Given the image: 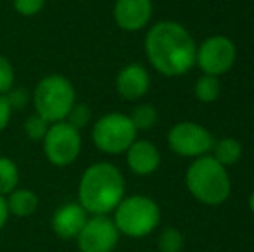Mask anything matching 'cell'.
<instances>
[{
  "mask_svg": "<svg viewBox=\"0 0 254 252\" xmlns=\"http://www.w3.org/2000/svg\"><path fill=\"white\" fill-rule=\"evenodd\" d=\"M88 212L81 207L80 202H66L56 209L52 214V232L63 240H73L78 237L88 219Z\"/></svg>",
  "mask_w": 254,
  "mask_h": 252,
  "instance_id": "12",
  "label": "cell"
},
{
  "mask_svg": "<svg viewBox=\"0 0 254 252\" xmlns=\"http://www.w3.org/2000/svg\"><path fill=\"white\" fill-rule=\"evenodd\" d=\"M168 145L180 157L197 159L213 151L214 138L199 123L182 121L168 131Z\"/></svg>",
  "mask_w": 254,
  "mask_h": 252,
  "instance_id": "8",
  "label": "cell"
},
{
  "mask_svg": "<svg viewBox=\"0 0 254 252\" xmlns=\"http://www.w3.org/2000/svg\"><path fill=\"white\" fill-rule=\"evenodd\" d=\"M17 14L24 17H33L45 7V0H12Z\"/></svg>",
  "mask_w": 254,
  "mask_h": 252,
  "instance_id": "24",
  "label": "cell"
},
{
  "mask_svg": "<svg viewBox=\"0 0 254 252\" xmlns=\"http://www.w3.org/2000/svg\"><path fill=\"white\" fill-rule=\"evenodd\" d=\"M45 157L57 168L73 164L81 152V133L67 121L52 123L44 140Z\"/></svg>",
  "mask_w": 254,
  "mask_h": 252,
  "instance_id": "7",
  "label": "cell"
},
{
  "mask_svg": "<svg viewBox=\"0 0 254 252\" xmlns=\"http://www.w3.org/2000/svg\"><path fill=\"white\" fill-rule=\"evenodd\" d=\"M249 209H251L254 214V190L251 192V195H249Z\"/></svg>",
  "mask_w": 254,
  "mask_h": 252,
  "instance_id": "28",
  "label": "cell"
},
{
  "mask_svg": "<svg viewBox=\"0 0 254 252\" xmlns=\"http://www.w3.org/2000/svg\"><path fill=\"white\" fill-rule=\"evenodd\" d=\"M151 76L142 64H128L118 73L116 90L125 101H138L149 92Z\"/></svg>",
  "mask_w": 254,
  "mask_h": 252,
  "instance_id": "13",
  "label": "cell"
},
{
  "mask_svg": "<svg viewBox=\"0 0 254 252\" xmlns=\"http://www.w3.org/2000/svg\"><path fill=\"white\" fill-rule=\"evenodd\" d=\"M125 197V178L114 164L94 162L78 183V202L90 216H109Z\"/></svg>",
  "mask_w": 254,
  "mask_h": 252,
  "instance_id": "2",
  "label": "cell"
},
{
  "mask_svg": "<svg viewBox=\"0 0 254 252\" xmlns=\"http://www.w3.org/2000/svg\"><path fill=\"white\" fill-rule=\"evenodd\" d=\"M19 183V169L10 157L0 155V195H9L17 189Z\"/></svg>",
  "mask_w": 254,
  "mask_h": 252,
  "instance_id": "17",
  "label": "cell"
},
{
  "mask_svg": "<svg viewBox=\"0 0 254 252\" xmlns=\"http://www.w3.org/2000/svg\"><path fill=\"white\" fill-rule=\"evenodd\" d=\"M125 154H127V164L130 171L138 176L152 175L161 164L159 151L149 140H135Z\"/></svg>",
  "mask_w": 254,
  "mask_h": 252,
  "instance_id": "14",
  "label": "cell"
},
{
  "mask_svg": "<svg viewBox=\"0 0 254 252\" xmlns=\"http://www.w3.org/2000/svg\"><path fill=\"white\" fill-rule=\"evenodd\" d=\"M195 99L202 104H211L220 97V80L218 76H211V74H202L194 87Z\"/></svg>",
  "mask_w": 254,
  "mask_h": 252,
  "instance_id": "18",
  "label": "cell"
},
{
  "mask_svg": "<svg viewBox=\"0 0 254 252\" xmlns=\"http://www.w3.org/2000/svg\"><path fill=\"white\" fill-rule=\"evenodd\" d=\"M90 119H92L90 107H88L87 104H78V102H74V105L71 107L69 114H67V118L64 119V121H67L71 126H74L76 130L81 131V128L88 126Z\"/></svg>",
  "mask_w": 254,
  "mask_h": 252,
  "instance_id": "22",
  "label": "cell"
},
{
  "mask_svg": "<svg viewBox=\"0 0 254 252\" xmlns=\"http://www.w3.org/2000/svg\"><path fill=\"white\" fill-rule=\"evenodd\" d=\"M120 235L113 218L88 216L87 223L78 233L76 246L80 252H113L120 242Z\"/></svg>",
  "mask_w": 254,
  "mask_h": 252,
  "instance_id": "10",
  "label": "cell"
},
{
  "mask_svg": "<svg viewBox=\"0 0 254 252\" xmlns=\"http://www.w3.org/2000/svg\"><path fill=\"white\" fill-rule=\"evenodd\" d=\"M137 128L128 114L107 112L95 121L92 128V140L104 154L118 155L128 151V147L137 140Z\"/></svg>",
  "mask_w": 254,
  "mask_h": 252,
  "instance_id": "6",
  "label": "cell"
},
{
  "mask_svg": "<svg viewBox=\"0 0 254 252\" xmlns=\"http://www.w3.org/2000/svg\"><path fill=\"white\" fill-rule=\"evenodd\" d=\"M14 80H16V74H14L12 64L0 54V95H5L14 87Z\"/></svg>",
  "mask_w": 254,
  "mask_h": 252,
  "instance_id": "23",
  "label": "cell"
},
{
  "mask_svg": "<svg viewBox=\"0 0 254 252\" xmlns=\"http://www.w3.org/2000/svg\"><path fill=\"white\" fill-rule=\"evenodd\" d=\"M195 45L185 26L175 21L156 23L145 35V54L163 76H182L195 64Z\"/></svg>",
  "mask_w": 254,
  "mask_h": 252,
  "instance_id": "1",
  "label": "cell"
},
{
  "mask_svg": "<svg viewBox=\"0 0 254 252\" xmlns=\"http://www.w3.org/2000/svg\"><path fill=\"white\" fill-rule=\"evenodd\" d=\"M7 209L9 214L17 216V218H28L38 207V197L33 190L28 189H16L9 195H5Z\"/></svg>",
  "mask_w": 254,
  "mask_h": 252,
  "instance_id": "15",
  "label": "cell"
},
{
  "mask_svg": "<svg viewBox=\"0 0 254 252\" xmlns=\"http://www.w3.org/2000/svg\"><path fill=\"white\" fill-rule=\"evenodd\" d=\"M237 57V49L234 42L223 35H213L206 38L195 52V64L202 69L204 74L218 76L232 69Z\"/></svg>",
  "mask_w": 254,
  "mask_h": 252,
  "instance_id": "9",
  "label": "cell"
},
{
  "mask_svg": "<svg viewBox=\"0 0 254 252\" xmlns=\"http://www.w3.org/2000/svg\"><path fill=\"white\" fill-rule=\"evenodd\" d=\"M114 225L121 235L130 239L147 237L157 228L161 221V209L156 202L147 195H130L123 197V201L114 209Z\"/></svg>",
  "mask_w": 254,
  "mask_h": 252,
  "instance_id": "5",
  "label": "cell"
},
{
  "mask_svg": "<svg viewBox=\"0 0 254 252\" xmlns=\"http://www.w3.org/2000/svg\"><path fill=\"white\" fill-rule=\"evenodd\" d=\"M10 114H12V109H10L5 95H0V131H3L9 125Z\"/></svg>",
  "mask_w": 254,
  "mask_h": 252,
  "instance_id": "26",
  "label": "cell"
},
{
  "mask_svg": "<svg viewBox=\"0 0 254 252\" xmlns=\"http://www.w3.org/2000/svg\"><path fill=\"white\" fill-rule=\"evenodd\" d=\"M211 152H213V157L221 166L228 168V166H234L235 162H239V159L242 157V145L235 138H221V140L214 142Z\"/></svg>",
  "mask_w": 254,
  "mask_h": 252,
  "instance_id": "16",
  "label": "cell"
},
{
  "mask_svg": "<svg viewBox=\"0 0 254 252\" xmlns=\"http://www.w3.org/2000/svg\"><path fill=\"white\" fill-rule=\"evenodd\" d=\"M114 23L123 31L144 30L152 17L151 0H116L113 9Z\"/></svg>",
  "mask_w": 254,
  "mask_h": 252,
  "instance_id": "11",
  "label": "cell"
},
{
  "mask_svg": "<svg viewBox=\"0 0 254 252\" xmlns=\"http://www.w3.org/2000/svg\"><path fill=\"white\" fill-rule=\"evenodd\" d=\"M159 252H180L184 249V235L177 228H164L157 239Z\"/></svg>",
  "mask_w": 254,
  "mask_h": 252,
  "instance_id": "20",
  "label": "cell"
},
{
  "mask_svg": "<svg viewBox=\"0 0 254 252\" xmlns=\"http://www.w3.org/2000/svg\"><path fill=\"white\" fill-rule=\"evenodd\" d=\"M130 119L137 131H147L157 123V111L151 104H138L131 111Z\"/></svg>",
  "mask_w": 254,
  "mask_h": 252,
  "instance_id": "19",
  "label": "cell"
},
{
  "mask_svg": "<svg viewBox=\"0 0 254 252\" xmlns=\"http://www.w3.org/2000/svg\"><path fill=\"white\" fill-rule=\"evenodd\" d=\"M49 126H51V123H47L38 114H33L24 121V135L31 142H42L47 135Z\"/></svg>",
  "mask_w": 254,
  "mask_h": 252,
  "instance_id": "21",
  "label": "cell"
},
{
  "mask_svg": "<svg viewBox=\"0 0 254 252\" xmlns=\"http://www.w3.org/2000/svg\"><path fill=\"white\" fill-rule=\"evenodd\" d=\"M187 189L195 201L206 205H220L230 197L232 183L225 166L213 155H201L187 169Z\"/></svg>",
  "mask_w": 254,
  "mask_h": 252,
  "instance_id": "3",
  "label": "cell"
},
{
  "mask_svg": "<svg viewBox=\"0 0 254 252\" xmlns=\"http://www.w3.org/2000/svg\"><path fill=\"white\" fill-rule=\"evenodd\" d=\"M5 99H7V102H9V105H10V109H23L24 105L28 104V94H26V90H23V88H10L9 92L5 94Z\"/></svg>",
  "mask_w": 254,
  "mask_h": 252,
  "instance_id": "25",
  "label": "cell"
},
{
  "mask_svg": "<svg viewBox=\"0 0 254 252\" xmlns=\"http://www.w3.org/2000/svg\"><path fill=\"white\" fill-rule=\"evenodd\" d=\"M9 209H7V202H5V197L3 195H0V232H2V228L5 226L7 219H9Z\"/></svg>",
  "mask_w": 254,
  "mask_h": 252,
  "instance_id": "27",
  "label": "cell"
},
{
  "mask_svg": "<svg viewBox=\"0 0 254 252\" xmlns=\"http://www.w3.org/2000/svg\"><path fill=\"white\" fill-rule=\"evenodd\" d=\"M76 102L74 87L63 74H49L37 83L33 92L35 114L47 123L64 121Z\"/></svg>",
  "mask_w": 254,
  "mask_h": 252,
  "instance_id": "4",
  "label": "cell"
}]
</instances>
